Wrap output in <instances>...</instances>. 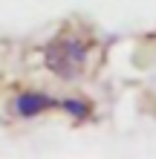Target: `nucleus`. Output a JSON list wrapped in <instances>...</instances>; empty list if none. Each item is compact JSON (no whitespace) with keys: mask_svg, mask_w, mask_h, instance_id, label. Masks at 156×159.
<instances>
[{"mask_svg":"<svg viewBox=\"0 0 156 159\" xmlns=\"http://www.w3.org/2000/svg\"><path fill=\"white\" fill-rule=\"evenodd\" d=\"M87 61H90V43H87V38H81L75 29L58 32L43 46V64H47V70L55 72V75L64 78V81L78 78L81 72L87 70Z\"/></svg>","mask_w":156,"mask_h":159,"instance_id":"obj_1","label":"nucleus"},{"mask_svg":"<svg viewBox=\"0 0 156 159\" xmlns=\"http://www.w3.org/2000/svg\"><path fill=\"white\" fill-rule=\"evenodd\" d=\"M61 98H52L49 93H41V90H26L15 98V113L20 119H35L47 110H55Z\"/></svg>","mask_w":156,"mask_h":159,"instance_id":"obj_2","label":"nucleus"},{"mask_svg":"<svg viewBox=\"0 0 156 159\" xmlns=\"http://www.w3.org/2000/svg\"><path fill=\"white\" fill-rule=\"evenodd\" d=\"M58 107H64L69 116H78V119H84V116L90 113V104H84V101H75V98H61Z\"/></svg>","mask_w":156,"mask_h":159,"instance_id":"obj_3","label":"nucleus"}]
</instances>
